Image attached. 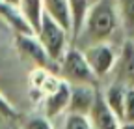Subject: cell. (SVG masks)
Instances as JSON below:
<instances>
[{
	"label": "cell",
	"instance_id": "cell-1",
	"mask_svg": "<svg viewBox=\"0 0 134 129\" xmlns=\"http://www.w3.org/2000/svg\"><path fill=\"white\" fill-rule=\"evenodd\" d=\"M117 24H119V13L115 8V0H95L88 9L78 38H86L90 45L108 41L117 30Z\"/></svg>",
	"mask_w": 134,
	"mask_h": 129
},
{
	"label": "cell",
	"instance_id": "cell-2",
	"mask_svg": "<svg viewBox=\"0 0 134 129\" xmlns=\"http://www.w3.org/2000/svg\"><path fill=\"white\" fill-rule=\"evenodd\" d=\"M58 73L69 84H91V86L99 84V79L91 71L86 56H84V51H80L78 47L71 45L67 47L63 58L60 60Z\"/></svg>",
	"mask_w": 134,
	"mask_h": 129
},
{
	"label": "cell",
	"instance_id": "cell-3",
	"mask_svg": "<svg viewBox=\"0 0 134 129\" xmlns=\"http://www.w3.org/2000/svg\"><path fill=\"white\" fill-rule=\"evenodd\" d=\"M36 36L43 43V47L47 49V53L50 54V58L60 64V60L63 58V54L67 51V47H69L71 34L63 26H60L52 17H48V15L45 13L43 19H41L39 28L36 30Z\"/></svg>",
	"mask_w": 134,
	"mask_h": 129
},
{
	"label": "cell",
	"instance_id": "cell-4",
	"mask_svg": "<svg viewBox=\"0 0 134 129\" xmlns=\"http://www.w3.org/2000/svg\"><path fill=\"white\" fill-rule=\"evenodd\" d=\"M15 49L32 66H36L39 69H47L50 73H58L60 64L50 58L43 43L36 36V32H32V34H15Z\"/></svg>",
	"mask_w": 134,
	"mask_h": 129
},
{
	"label": "cell",
	"instance_id": "cell-5",
	"mask_svg": "<svg viewBox=\"0 0 134 129\" xmlns=\"http://www.w3.org/2000/svg\"><path fill=\"white\" fill-rule=\"evenodd\" d=\"M117 54L115 49L108 43V41H100V43H91L84 49V56H86L91 71L95 73V77L100 80L106 75H110L115 68L117 62Z\"/></svg>",
	"mask_w": 134,
	"mask_h": 129
},
{
	"label": "cell",
	"instance_id": "cell-6",
	"mask_svg": "<svg viewBox=\"0 0 134 129\" xmlns=\"http://www.w3.org/2000/svg\"><path fill=\"white\" fill-rule=\"evenodd\" d=\"M69 95H71V84L67 80L60 79V82L54 90H50L47 95H43V116L52 120L60 114H65L69 107Z\"/></svg>",
	"mask_w": 134,
	"mask_h": 129
},
{
	"label": "cell",
	"instance_id": "cell-7",
	"mask_svg": "<svg viewBox=\"0 0 134 129\" xmlns=\"http://www.w3.org/2000/svg\"><path fill=\"white\" fill-rule=\"evenodd\" d=\"M97 92H99L97 86H91V84H71L67 112L90 116V112L95 105V99H97Z\"/></svg>",
	"mask_w": 134,
	"mask_h": 129
},
{
	"label": "cell",
	"instance_id": "cell-8",
	"mask_svg": "<svg viewBox=\"0 0 134 129\" xmlns=\"http://www.w3.org/2000/svg\"><path fill=\"white\" fill-rule=\"evenodd\" d=\"M115 80L125 84L127 88H134V41L127 39L121 47L115 62Z\"/></svg>",
	"mask_w": 134,
	"mask_h": 129
},
{
	"label": "cell",
	"instance_id": "cell-9",
	"mask_svg": "<svg viewBox=\"0 0 134 129\" xmlns=\"http://www.w3.org/2000/svg\"><path fill=\"white\" fill-rule=\"evenodd\" d=\"M90 120L93 129H119L121 127V120L110 110L100 92H97V99L90 112Z\"/></svg>",
	"mask_w": 134,
	"mask_h": 129
},
{
	"label": "cell",
	"instance_id": "cell-10",
	"mask_svg": "<svg viewBox=\"0 0 134 129\" xmlns=\"http://www.w3.org/2000/svg\"><path fill=\"white\" fill-rule=\"evenodd\" d=\"M0 19H2L15 34H32L34 32V28L24 19L23 11L19 9V6L8 4L4 0H0Z\"/></svg>",
	"mask_w": 134,
	"mask_h": 129
},
{
	"label": "cell",
	"instance_id": "cell-11",
	"mask_svg": "<svg viewBox=\"0 0 134 129\" xmlns=\"http://www.w3.org/2000/svg\"><path fill=\"white\" fill-rule=\"evenodd\" d=\"M43 8L48 17H52L60 26L71 34V9L69 0H43Z\"/></svg>",
	"mask_w": 134,
	"mask_h": 129
},
{
	"label": "cell",
	"instance_id": "cell-12",
	"mask_svg": "<svg viewBox=\"0 0 134 129\" xmlns=\"http://www.w3.org/2000/svg\"><path fill=\"white\" fill-rule=\"evenodd\" d=\"M103 97L106 101V105L110 107V110L123 122V109H125V97H127V86L114 80V82L106 88V92L103 94Z\"/></svg>",
	"mask_w": 134,
	"mask_h": 129
},
{
	"label": "cell",
	"instance_id": "cell-13",
	"mask_svg": "<svg viewBox=\"0 0 134 129\" xmlns=\"http://www.w3.org/2000/svg\"><path fill=\"white\" fill-rule=\"evenodd\" d=\"M90 0H69V9H71V38L76 39L80 36V30L84 26V19L90 9Z\"/></svg>",
	"mask_w": 134,
	"mask_h": 129
},
{
	"label": "cell",
	"instance_id": "cell-14",
	"mask_svg": "<svg viewBox=\"0 0 134 129\" xmlns=\"http://www.w3.org/2000/svg\"><path fill=\"white\" fill-rule=\"evenodd\" d=\"M19 9L23 11L24 19L34 28V32H36L39 28V24H41L43 15H45L43 0H19Z\"/></svg>",
	"mask_w": 134,
	"mask_h": 129
},
{
	"label": "cell",
	"instance_id": "cell-15",
	"mask_svg": "<svg viewBox=\"0 0 134 129\" xmlns=\"http://www.w3.org/2000/svg\"><path fill=\"white\" fill-rule=\"evenodd\" d=\"M115 8L125 28L134 32V0H115Z\"/></svg>",
	"mask_w": 134,
	"mask_h": 129
},
{
	"label": "cell",
	"instance_id": "cell-16",
	"mask_svg": "<svg viewBox=\"0 0 134 129\" xmlns=\"http://www.w3.org/2000/svg\"><path fill=\"white\" fill-rule=\"evenodd\" d=\"M63 129H93L90 116L86 114H75V112H65Z\"/></svg>",
	"mask_w": 134,
	"mask_h": 129
},
{
	"label": "cell",
	"instance_id": "cell-17",
	"mask_svg": "<svg viewBox=\"0 0 134 129\" xmlns=\"http://www.w3.org/2000/svg\"><path fill=\"white\" fill-rule=\"evenodd\" d=\"M23 129H54L52 122L43 114H36V116H28L23 123Z\"/></svg>",
	"mask_w": 134,
	"mask_h": 129
},
{
	"label": "cell",
	"instance_id": "cell-18",
	"mask_svg": "<svg viewBox=\"0 0 134 129\" xmlns=\"http://www.w3.org/2000/svg\"><path fill=\"white\" fill-rule=\"evenodd\" d=\"M0 116L6 118V120H17L19 118V110L8 101V97L2 92H0Z\"/></svg>",
	"mask_w": 134,
	"mask_h": 129
},
{
	"label": "cell",
	"instance_id": "cell-19",
	"mask_svg": "<svg viewBox=\"0 0 134 129\" xmlns=\"http://www.w3.org/2000/svg\"><path fill=\"white\" fill-rule=\"evenodd\" d=\"M123 122L134 123V88H127L125 109H123Z\"/></svg>",
	"mask_w": 134,
	"mask_h": 129
},
{
	"label": "cell",
	"instance_id": "cell-20",
	"mask_svg": "<svg viewBox=\"0 0 134 129\" xmlns=\"http://www.w3.org/2000/svg\"><path fill=\"white\" fill-rule=\"evenodd\" d=\"M119 129H134V123H130V122H121V127Z\"/></svg>",
	"mask_w": 134,
	"mask_h": 129
},
{
	"label": "cell",
	"instance_id": "cell-21",
	"mask_svg": "<svg viewBox=\"0 0 134 129\" xmlns=\"http://www.w3.org/2000/svg\"><path fill=\"white\" fill-rule=\"evenodd\" d=\"M4 2H8V4H13V6H19V0H4Z\"/></svg>",
	"mask_w": 134,
	"mask_h": 129
}]
</instances>
